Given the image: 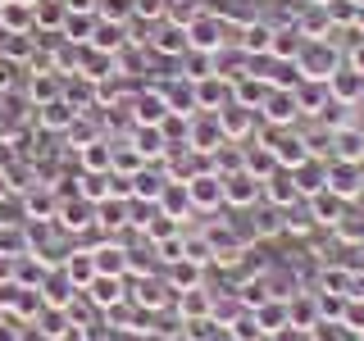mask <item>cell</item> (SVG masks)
<instances>
[{"mask_svg": "<svg viewBox=\"0 0 364 341\" xmlns=\"http://www.w3.org/2000/svg\"><path fill=\"white\" fill-rule=\"evenodd\" d=\"M341 64H346V50H341L333 37L305 41L301 55H296V68H301V77H314V82H328V77H333Z\"/></svg>", "mask_w": 364, "mask_h": 341, "instance_id": "1", "label": "cell"}, {"mask_svg": "<svg viewBox=\"0 0 364 341\" xmlns=\"http://www.w3.org/2000/svg\"><path fill=\"white\" fill-rule=\"evenodd\" d=\"M228 32H232V28H228V23H223L219 14H214V9H200V14L187 23V45H191V50L214 55V50H223V45L232 41Z\"/></svg>", "mask_w": 364, "mask_h": 341, "instance_id": "2", "label": "cell"}, {"mask_svg": "<svg viewBox=\"0 0 364 341\" xmlns=\"http://www.w3.org/2000/svg\"><path fill=\"white\" fill-rule=\"evenodd\" d=\"M255 114H259V123H264V128H296V123H301L296 91H287V87H269L264 105H259Z\"/></svg>", "mask_w": 364, "mask_h": 341, "instance_id": "3", "label": "cell"}, {"mask_svg": "<svg viewBox=\"0 0 364 341\" xmlns=\"http://www.w3.org/2000/svg\"><path fill=\"white\" fill-rule=\"evenodd\" d=\"M223 141H228V136H223V123H219V114H210V109H196V114L187 119V146H191V151H200V155H214Z\"/></svg>", "mask_w": 364, "mask_h": 341, "instance_id": "4", "label": "cell"}, {"mask_svg": "<svg viewBox=\"0 0 364 341\" xmlns=\"http://www.w3.org/2000/svg\"><path fill=\"white\" fill-rule=\"evenodd\" d=\"M259 200H264V182L250 178L246 168L223 178V210H255Z\"/></svg>", "mask_w": 364, "mask_h": 341, "instance_id": "5", "label": "cell"}, {"mask_svg": "<svg viewBox=\"0 0 364 341\" xmlns=\"http://www.w3.org/2000/svg\"><path fill=\"white\" fill-rule=\"evenodd\" d=\"M55 227H64V232H91L96 227V205H91L87 196H64L60 210H55Z\"/></svg>", "mask_w": 364, "mask_h": 341, "instance_id": "6", "label": "cell"}, {"mask_svg": "<svg viewBox=\"0 0 364 341\" xmlns=\"http://www.w3.org/2000/svg\"><path fill=\"white\" fill-rule=\"evenodd\" d=\"M219 123H223V136H228V141H237V146L255 141V132H259V114L246 109V105H237V100L219 109Z\"/></svg>", "mask_w": 364, "mask_h": 341, "instance_id": "7", "label": "cell"}, {"mask_svg": "<svg viewBox=\"0 0 364 341\" xmlns=\"http://www.w3.org/2000/svg\"><path fill=\"white\" fill-rule=\"evenodd\" d=\"M301 187H296V173L291 168H273V173L264 178V205H273V210H291V205H301Z\"/></svg>", "mask_w": 364, "mask_h": 341, "instance_id": "8", "label": "cell"}, {"mask_svg": "<svg viewBox=\"0 0 364 341\" xmlns=\"http://www.w3.org/2000/svg\"><path fill=\"white\" fill-rule=\"evenodd\" d=\"M360 182H364V164L350 159H328V191L341 200H360Z\"/></svg>", "mask_w": 364, "mask_h": 341, "instance_id": "9", "label": "cell"}, {"mask_svg": "<svg viewBox=\"0 0 364 341\" xmlns=\"http://www.w3.org/2000/svg\"><path fill=\"white\" fill-rule=\"evenodd\" d=\"M187 196H191V205H196V214L200 210L205 214H219L223 210V178L205 168V173H196V178L187 182Z\"/></svg>", "mask_w": 364, "mask_h": 341, "instance_id": "10", "label": "cell"}, {"mask_svg": "<svg viewBox=\"0 0 364 341\" xmlns=\"http://www.w3.org/2000/svg\"><path fill=\"white\" fill-rule=\"evenodd\" d=\"M328 96L337 105H350V109H364V77L355 73L350 64H341L333 77H328Z\"/></svg>", "mask_w": 364, "mask_h": 341, "instance_id": "11", "label": "cell"}, {"mask_svg": "<svg viewBox=\"0 0 364 341\" xmlns=\"http://www.w3.org/2000/svg\"><path fill=\"white\" fill-rule=\"evenodd\" d=\"M91 305H96L100 314L105 310H114V305H123L128 301V278H109V273H96V278H91V287L82 291Z\"/></svg>", "mask_w": 364, "mask_h": 341, "instance_id": "12", "label": "cell"}, {"mask_svg": "<svg viewBox=\"0 0 364 341\" xmlns=\"http://www.w3.org/2000/svg\"><path fill=\"white\" fill-rule=\"evenodd\" d=\"M159 96H164L168 114H178V119H191L200 105H196V82H187V77H168V82H159Z\"/></svg>", "mask_w": 364, "mask_h": 341, "instance_id": "13", "label": "cell"}, {"mask_svg": "<svg viewBox=\"0 0 364 341\" xmlns=\"http://www.w3.org/2000/svg\"><path fill=\"white\" fill-rule=\"evenodd\" d=\"M132 123H146V128H159L168 119V105L159 96V87H146V91H132Z\"/></svg>", "mask_w": 364, "mask_h": 341, "instance_id": "14", "label": "cell"}, {"mask_svg": "<svg viewBox=\"0 0 364 341\" xmlns=\"http://www.w3.org/2000/svg\"><path fill=\"white\" fill-rule=\"evenodd\" d=\"M273 23H264V18H250L242 32H237V50L246 55V60H255V55H269L273 50Z\"/></svg>", "mask_w": 364, "mask_h": 341, "instance_id": "15", "label": "cell"}, {"mask_svg": "<svg viewBox=\"0 0 364 341\" xmlns=\"http://www.w3.org/2000/svg\"><path fill=\"white\" fill-rule=\"evenodd\" d=\"M41 305H50V310H68L73 305V296H77V287L68 282V273L64 269H46V278H41Z\"/></svg>", "mask_w": 364, "mask_h": 341, "instance_id": "16", "label": "cell"}, {"mask_svg": "<svg viewBox=\"0 0 364 341\" xmlns=\"http://www.w3.org/2000/svg\"><path fill=\"white\" fill-rule=\"evenodd\" d=\"M146 45H151L155 55H168V60H182V55L191 50V45H187V28H178V23H164V18L155 23V37L146 41Z\"/></svg>", "mask_w": 364, "mask_h": 341, "instance_id": "17", "label": "cell"}, {"mask_svg": "<svg viewBox=\"0 0 364 341\" xmlns=\"http://www.w3.org/2000/svg\"><path fill=\"white\" fill-rule=\"evenodd\" d=\"M91 255H96V273L128 278V246H123V242H109V237H100V242L91 246Z\"/></svg>", "mask_w": 364, "mask_h": 341, "instance_id": "18", "label": "cell"}, {"mask_svg": "<svg viewBox=\"0 0 364 341\" xmlns=\"http://www.w3.org/2000/svg\"><path fill=\"white\" fill-rule=\"evenodd\" d=\"M128 141H132V151L141 155L146 164H159V159L168 155V141H164V132H159V128H146V123H132Z\"/></svg>", "mask_w": 364, "mask_h": 341, "instance_id": "19", "label": "cell"}, {"mask_svg": "<svg viewBox=\"0 0 364 341\" xmlns=\"http://www.w3.org/2000/svg\"><path fill=\"white\" fill-rule=\"evenodd\" d=\"M305 205H310V214H314V223L318 227H328V232H333V227L341 223V214H346V205L350 200H341V196H333V191H314V196H305Z\"/></svg>", "mask_w": 364, "mask_h": 341, "instance_id": "20", "label": "cell"}, {"mask_svg": "<svg viewBox=\"0 0 364 341\" xmlns=\"http://www.w3.org/2000/svg\"><path fill=\"white\" fill-rule=\"evenodd\" d=\"M196 105L210 109V114H219L223 105H232V82H228V77H219V73L200 77V82H196Z\"/></svg>", "mask_w": 364, "mask_h": 341, "instance_id": "21", "label": "cell"}, {"mask_svg": "<svg viewBox=\"0 0 364 341\" xmlns=\"http://www.w3.org/2000/svg\"><path fill=\"white\" fill-rule=\"evenodd\" d=\"M60 91H64V77L55 73V68H41V73H32V82H28V105L32 109H41V105H50V100H60Z\"/></svg>", "mask_w": 364, "mask_h": 341, "instance_id": "22", "label": "cell"}, {"mask_svg": "<svg viewBox=\"0 0 364 341\" xmlns=\"http://www.w3.org/2000/svg\"><path fill=\"white\" fill-rule=\"evenodd\" d=\"M60 269L68 273V282H73L77 291H87L91 278H96V255H91V246H77V250H68V255H64Z\"/></svg>", "mask_w": 364, "mask_h": 341, "instance_id": "23", "label": "cell"}, {"mask_svg": "<svg viewBox=\"0 0 364 341\" xmlns=\"http://www.w3.org/2000/svg\"><path fill=\"white\" fill-rule=\"evenodd\" d=\"M328 159H350V164H364V128L360 123H346V128L333 132V155Z\"/></svg>", "mask_w": 364, "mask_h": 341, "instance_id": "24", "label": "cell"}, {"mask_svg": "<svg viewBox=\"0 0 364 341\" xmlns=\"http://www.w3.org/2000/svg\"><path fill=\"white\" fill-rule=\"evenodd\" d=\"M164 187H168V173H164V168L141 164V168L132 173V200H141V205H155Z\"/></svg>", "mask_w": 364, "mask_h": 341, "instance_id": "25", "label": "cell"}, {"mask_svg": "<svg viewBox=\"0 0 364 341\" xmlns=\"http://www.w3.org/2000/svg\"><path fill=\"white\" fill-rule=\"evenodd\" d=\"M287 323L301 328V332L318 328V301H314V291H291L287 296Z\"/></svg>", "mask_w": 364, "mask_h": 341, "instance_id": "26", "label": "cell"}, {"mask_svg": "<svg viewBox=\"0 0 364 341\" xmlns=\"http://www.w3.org/2000/svg\"><path fill=\"white\" fill-rule=\"evenodd\" d=\"M128 223H132V200L109 196V200L96 205V227H100V232H123Z\"/></svg>", "mask_w": 364, "mask_h": 341, "instance_id": "27", "label": "cell"}, {"mask_svg": "<svg viewBox=\"0 0 364 341\" xmlns=\"http://www.w3.org/2000/svg\"><path fill=\"white\" fill-rule=\"evenodd\" d=\"M210 305H214V291L210 287L178 291V318H182V323H200V318H210Z\"/></svg>", "mask_w": 364, "mask_h": 341, "instance_id": "28", "label": "cell"}, {"mask_svg": "<svg viewBox=\"0 0 364 341\" xmlns=\"http://www.w3.org/2000/svg\"><path fill=\"white\" fill-rule=\"evenodd\" d=\"M155 205L168 214V219H178V223H187L191 214H196V205H191V196H187V182H168V187L159 191Z\"/></svg>", "mask_w": 364, "mask_h": 341, "instance_id": "29", "label": "cell"}, {"mask_svg": "<svg viewBox=\"0 0 364 341\" xmlns=\"http://www.w3.org/2000/svg\"><path fill=\"white\" fill-rule=\"evenodd\" d=\"M64 18H68L64 0H37V5H32V28L46 32V37H60V32H64Z\"/></svg>", "mask_w": 364, "mask_h": 341, "instance_id": "30", "label": "cell"}, {"mask_svg": "<svg viewBox=\"0 0 364 341\" xmlns=\"http://www.w3.org/2000/svg\"><path fill=\"white\" fill-rule=\"evenodd\" d=\"M291 91H296V105H301V119H314V114L333 100L328 96V82H314V77H301Z\"/></svg>", "mask_w": 364, "mask_h": 341, "instance_id": "31", "label": "cell"}, {"mask_svg": "<svg viewBox=\"0 0 364 341\" xmlns=\"http://www.w3.org/2000/svg\"><path fill=\"white\" fill-rule=\"evenodd\" d=\"M164 282H168L173 291L205 287V264H191V259H173V264H164Z\"/></svg>", "mask_w": 364, "mask_h": 341, "instance_id": "32", "label": "cell"}, {"mask_svg": "<svg viewBox=\"0 0 364 341\" xmlns=\"http://www.w3.org/2000/svg\"><path fill=\"white\" fill-rule=\"evenodd\" d=\"M73 119H77V109L68 105L64 96L37 109V123H41V132H68V128H73Z\"/></svg>", "mask_w": 364, "mask_h": 341, "instance_id": "33", "label": "cell"}, {"mask_svg": "<svg viewBox=\"0 0 364 341\" xmlns=\"http://www.w3.org/2000/svg\"><path fill=\"white\" fill-rule=\"evenodd\" d=\"M0 32H9V37H18V32H37V28H32V5H28V0H5V5H0Z\"/></svg>", "mask_w": 364, "mask_h": 341, "instance_id": "34", "label": "cell"}, {"mask_svg": "<svg viewBox=\"0 0 364 341\" xmlns=\"http://www.w3.org/2000/svg\"><path fill=\"white\" fill-rule=\"evenodd\" d=\"M296 173V187H301V196H314V191H323L328 187V159H305L301 168H291Z\"/></svg>", "mask_w": 364, "mask_h": 341, "instance_id": "35", "label": "cell"}, {"mask_svg": "<svg viewBox=\"0 0 364 341\" xmlns=\"http://www.w3.org/2000/svg\"><path fill=\"white\" fill-rule=\"evenodd\" d=\"M250 314H255V323H259V332H264V337H273L278 328H287V301H282V296H269V301L255 305Z\"/></svg>", "mask_w": 364, "mask_h": 341, "instance_id": "36", "label": "cell"}, {"mask_svg": "<svg viewBox=\"0 0 364 341\" xmlns=\"http://www.w3.org/2000/svg\"><path fill=\"white\" fill-rule=\"evenodd\" d=\"M87 173H109V159H114V141L109 136H96V141H87L82 151H77Z\"/></svg>", "mask_w": 364, "mask_h": 341, "instance_id": "37", "label": "cell"}, {"mask_svg": "<svg viewBox=\"0 0 364 341\" xmlns=\"http://www.w3.org/2000/svg\"><path fill=\"white\" fill-rule=\"evenodd\" d=\"M250 219H255L259 242H269V237H282V232H287V214L273 210V205H255V210H250Z\"/></svg>", "mask_w": 364, "mask_h": 341, "instance_id": "38", "label": "cell"}, {"mask_svg": "<svg viewBox=\"0 0 364 341\" xmlns=\"http://www.w3.org/2000/svg\"><path fill=\"white\" fill-rule=\"evenodd\" d=\"M301 45H305V37H301V28L296 23H287V28H278L273 32V60H291L296 64V55H301Z\"/></svg>", "mask_w": 364, "mask_h": 341, "instance_id": "39", "label": "cell"}, {"mask_svg": "<svg viewBox=\"0 0 364 341\" xmlns=\"http://www.w3.org/2000/svg\"><path fill=\"white\" fill-rule=\"evenodd\" d=\"M264 96H269V82H259V77H237V82H232V100H237V105H246V109H259V105H264Z\"/></svg>", "mask_w": 364, "mask_h": 341, "instance_id": "40", "label": "cell"}, {"mask_svg": "<svg viewBox=\"0 0 364 341\" xmlns=\"http://www.w3.org/2000/svg\"><path fill=\"white\" fill-rule=\"evenodd\" d=\"M141 164H146V159L132 151V141H128V136H114V159H109V173H123V178H132Z\"/></svg>", "mask_w": 364, "mask_h": 341, "instance_id": "41", "label": "cell"}, {"mask_svg": "<svg viewBox=\"0 0 364 341\" xmlns=\"http://www.w3.org/2000/svg\"><path fill=\"white\" fill-rule=\"evenodd\" d=\"M32 323L41 328L46 341H64L68 337V310H50V305H41V314L32 318Z\"/></svg>", "mask_w": 364, "mask_h": 341, "instance_id": "42", "label": "cell"}, {"mask_svg": "<svg viewBox=\"0 0 364 341\" xmlns=\"http://www.w3.org/2000/svg\"><path fill=\"white\" fill-rule=\"evenodd\" d=\"M77 196H87L91 205H100V200H109V173H77Z\"/></svg>", "mask_w": 364, "mask_h": 341, "instance_id": "43", "label": "cell"}, {"mask_svg": "<svg viewBox=\"0 0 364 341\" xmlns=\"http://www.w3.org/2000/svg\"><path fill=\"white\" fill-rule=\"evenodd\" d=\"M287 214V232L291 237H310V232H318V223H314V214H310V205H291V210H282Z\"/></svg>", "mask_w": 364, "mask_h": 341, "instance_id": "44", "label": "cell"}, {"mask_svg": "<svg viewBox=\"0 0 364 341\" xmlns=\"http://www.w3.org/2000/svg\"><path fill=\"white\" fill-rule=\"evenodd\" d=\"M164 9H168V0H132V18H141V23H159Z\"/></svg>", "mask_w": 364, "mask_h": 341, "instance_id": "45", "label": "cell"}, {"mask_svg": "<svg viewBox=\"0 0 364 341\" xmlns=\"http://www.w3.org/2000/svg\"><path fill=\"white\" fill-rule=\"evenodd\" d=\"M0 341H23V328L14 314H0Z\"/></svg>", "mask_w": 364, "mask_h": 341, "instance_id": "46", "label": "cell"}, {"mask_svg": "<svg viewBox=\"0 0 364 341\" xmlns=\"http://www.w3.org/2000/svg\"><path fill=\"white\" fill-rule=\"evenodd\" d=\"M346 64H350V68H355V73L364 77V41L355 45V50H346Z\"/></svg>", "mask_w": 364, "mask_h": 341, "instance_id": "47", "label": "cell"}, {"mask_svg": "<svg viewBox=\"0 0 364 341\" xmlns=\"http://www.w3.org/2000/svg\"><path fill=\"white\" fill-rule=\"evenodd\" d=\"M310 5H328V0H310Z\"/></svg>", "mask_w": 364, "mask_h": 341, "instance_id": "48", "label": "cell"}, {"mask_svg": "<svg viewBox=\"0 0 364 341\" xmlns=\"http://www.w3.org/2000/svg\"><path fill=\"white\" fill-rule=\"evenodd\" d=\"M360 200H364V182H360Z\"/></svg>", "mask_w": 364, "mask_h": 341, "instance_id": "49", "label": "cell"}, {"mask_svg": "<svg viewBox=\"0 0 364 341\" xmlns=\"http://www.w3.org/2000/svg\"><path fill=\"white\" fill-rule=\"evenodd\" d=\"M259 341H273V337H259Z\"/></svg>", "mask_w": 364, "mask_h": 341, "instance_id": "50", "label": "cell"}, {"mask_svg": "<svg viewBox=\"0 0 364 341\" xmlns=\"http://www.w3.org/2000/svg\"><path fill=\"white\" fill-rule=\"evenodd\" d=\"M360 341H364V332H360Z\"/></svg>", "mask_w": 364, "mask_h": 341, "instance_id": "51", "label": "cell"}, {"mask_svg": "<svg viewBox=\"0 0 364 341\" xmlns=\"http://www.w3.org/2000/svg\"><path fill=\"white\" fill-rule=\"evenodd\" d=\"M360 128H364V123H360Z\"/></svg>", "mask_w": 364, "mask_h": 341, "instance_id": "52", "label": "cell"}]
</instances>
